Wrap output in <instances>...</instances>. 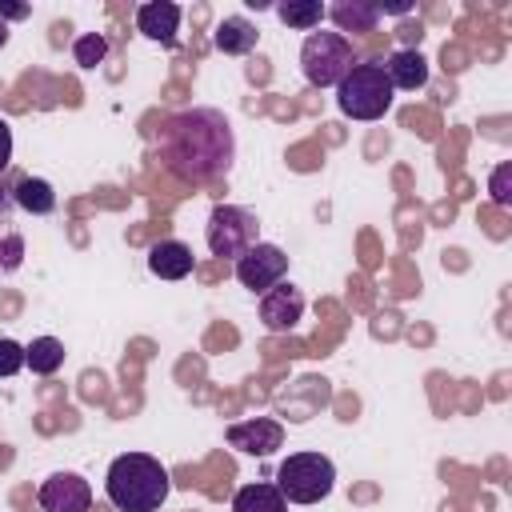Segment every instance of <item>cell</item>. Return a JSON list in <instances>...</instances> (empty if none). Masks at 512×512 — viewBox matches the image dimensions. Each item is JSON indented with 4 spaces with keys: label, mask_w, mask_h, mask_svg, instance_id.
<instances>
[{
    "label": "cell",
    "mask_w": 512,
    "mask_h": 512,
    "mask_svg": "<svg viewBox=\"0 0 512 512\" xmlns=\"http://www.w3.org/2000/svg\"><path fill=\"white\" fill-rule=\"evenodd\" d=\"M256 216L248 208H236V204H216L212 216H208V248L212 256H228V260H240L252 244H256Z\"/></svg>",
    "instance_id": "cell-6"
},
{
    "label": "cell",
    "mask_w": 512,
    "mask_h": 512,
    "mask_svg": "<svg viewBox=\"0 0 512 512\" xmlns=\"http://www.w3.org/2000/svg\"><path fill=\"white\" fill-rule=\"evenodd\" d=\"M24 368V344L0 336V376H16Z\"/></svg>",
    "instance_id": "cell-22"
},
{
    "label": "cell",
    "mask_w": 512,
    "mask_h": 512,
    "mask_svg": "<svg viewBox=\"0 0 512 512\" xmlns=\"http://www.w3.org/2000/svg\"><path fill=\"white\" fill-rule=\"evenodd\" d=\"M356 64V48L340 32H308L300 48V68L312 88H336Z\"/></svg>",
    "instance_id": "cell-5"
},
{
    "label": "cell",
    "mask_w": 512,
    "mask_h": 512,
    "mask_svg": "<svg viewBox=\"0 0 512 512\" xmlns=\"http://www.w3.org/2000/svg\"><path fill=\"white\" fill-rule=\"evenodd\" d=\"M256 24L252 20H244V16H224L220 24H216V32H212V44L224 52V56H244V52H252L256 48Z\"/></svg>",
    "instance_id": "cell-14"
},
{
    "label": "cell",
    "mask_w": 512,
    "mask_h": 512,
    "mask_svg": "<svg viewBox=\"0 0 512 512\" xmlns=\"http://www.w3.org/2000/svg\"><path fill=\"white\" fill-rule=\"evenodd\" d=\"M60 364H64V344L56 336H36L24 348V368H32L36 376H52Z\"/></svg>",
    "instance_id": "cell-18"
},
{
    "label": "cell",
    "mask_w": 512,
    "mask_h": 512,
    "mask_svg": "<svg viewBox=\"0 0 512 512\" xmlns=\"http://www.w3.org/2000/svg\"><path fill=\"white\" fill-rule=\"evenodd\" d=\"M392 92L396 88H392L384 64L368 60V64H352L348 76L336 84V104L352 120H380L392 108Z\"/></svg>",
    "instance_id": "cell-3"
},
{
    "label": "cell",
    "mask_w": 512,
    "mask_h": 512,
    "mask_svg": "<svg viewBox=\"0 0 512 512\" xmlns=\"http://www.w3.org/2000/svg\"><path fill=\"white\" fill-rule=\"evenodd\" d=\"M24 16H28V4H4L0 0V24L4 20H24Z\"/></svg>",
    "instance_id": "cell-24"
},
{
    "label": "cell",
    "mask_w": 512,
    "mask_h": 512,
    "mask_svg": "<svg viewBox=\"0 0 512 512\" xmlns=\"http://www.w3.org/2000/svg\"><path fill=\"white\" fill-rule=\"evenodd\" d=\"M192 264L196 260H192V248L184 240H160L148 248V268L160 280H184L192 272Z\"/></svg>",
    "instance_id": "cell-12"
},
{
    "label": "cell",
    "mask_w": 512,
    "mask_h": 512,
    "mask_svg": "<svg viewBox=\"0 0 512 512\" xmlns=\"http://www.w3.org/2000/svg\"><path fill=\"white\" fill-rule=\"evenodd\" d=\"M228 444L244 456H272L280 444H284V424L272 420V416H252V420H240L232 424L228 432Z\"/></svg>",
    "instance_id": "cell-9"
},
{
    "label": "cell",
    "mask_w": 512,
    "mask_h": 512,
    "mask_svg": "<svg viewBox=\"0 0 512 512\" xmlns=\"http://www.w3.org/2000/svg\"><path fill=\"white\" fill-rule=\"evenodd\" d=\"M8 160H12V128H8V120L0 116V172L8 168Z\"/></svg>",
    "instance_id": "cell-23"
},
{
    "label": "cell",
    "mask_w": 512,
    "mask_h": 512,
    "mask_svg": "<svg viewBox=\"0 0 512 512\" xmlns=\"http://www.w3.org/2000/svg\"><path fill=\"white\" fill-rule=\"evenodd\" d=\"M324 16H332V20H336L340 36H344V32H372V28L380 24L376 4H364V0H340V4L324 8Z\"/></svg>",
    "instance_id": "cell-16"
},
{
    "label": "cell",
    "mask_w": 512,
    "mask_h": 512,
    "mask_svg": "<svg viewBox=\"0 0 512 512\" xmlns=\"http://www.w3.org/2000/svg\"><path fill=\"white\" fill-rule=\"evenodd\" d=\"M392 88H404V92H416L428 84V60L416 52V48H396L388 60H380Z\"/></svg>",
    "instance_id": "cell-13"
},
{
    "label": "cell",
    "mask_w": 512,
    "mask_h": 512,
    "mask_svg": "<svg viewBox=\"0 0 512 512\" xmlns=\"http://www.w3.org/2000/svg\"><path fill=\"white\" fill-rule=\"evenodd\" d=\"M488 192H492V204H500V208L512 204V164H496V168H492Z\"/></svg>",
    "instance_id": "cell-21"
},
{
    "label": "cell",
    "mask_w": 512,
    "mask_h": 512,
    "mask_svg": "<svg viewBox=\"0 0 512 512\" xmlns=\"http://www.w3.org/2000/svg\"><path fill=\"white\" fill-rule=\"evenodd\" d=\"M160 160L172 176L188 180V184H204L216 180L232 168L236 160V136L224 112L216 108H188L176 112L172 120H164L160 128Z\"/></svg>",
    "instance_id": "cell-1"
},
{
    "label": "cell",
    "mask_w": 512,
    "mask_h": 512,
    "mask_svg": "<svg viewBox=\"0 0 512 512\" xmlns=\"http://www.w3.org/2000/svg\"><path fill=\"white\" fill-rule=\"evenodd\" d=\"M40 508L44 512H88L92 508V488L76 472H52L40 484Z\"/></svg>",
    "instance_id": "cell-10"
},
{
    "label": "cell",
    "mask_w": 512,
    "mask_h": 512,
    "mask_svg": "<svg viewBox=\"0 0 512 512\" xmlns=\"http://www.w3.org/2000/svg\"><path fill=\"white\" fill-rule=\"evenodd\" d=\"M4 44H8V28L0 24V48H4Z\"/></svg>",
    "instance_id": "cell-25"
},
{
    "label": "cell",
    "mask_w": 512,
    "mask_h": 512,
    "mask_svg": "<svg viewBox=\"0 0 512 512\" xmlns=\"http://www.w3.org/2000/svg\"><path fill=\"white\" fill-rule=\"evenodd\" d=\"M4 204H8V192H4V188H0V208H4Z\"/></svg>",
    "instance_id": "cell-26"
},
{
    "label": "cell",
    "mask_w": 512,
    "mask_h": 512,
    "mask_svg": "<svg viewBox=\"0 0 512 512\" xmlns=\"http://www.w3.org/2000/svg\"><path fill=\"white\" fill-rule=\"evenodd\" d=\"M136 28H140L148 40L172 44V40H176V32H180V4H172V0L140 4V8H136Z\"/></svg>",
    "instance_id": "cell-11"
},
{
    "label": "cell",
    "mask_w": 512,
    "mask_h": 512,
    "mask_svg": "<svg viewBox=\"0 0 512 512\" xmlns=\"http://www.w3.org/2000/svg\"><path fill=\"white\" fill-rule=\"evenodd\" d=\"M12 200L32 216H48L56 208V188L48 180H40V176H20L16 188H12Z\"/></svg>",
    "instance_id": "cell-17"
},
{
    "label": "cell",
    "mask_w": 512,
    "mask_h": 512,
    "mask_svg": "<svg viewBox=\"0 0 512 512\" xmlns=\"http://www.w3.org/2000/svg\"><path fill=\"white\" fill-rule=\"evenodd\" d=\"M232 512H288V500L280 496L276 484L256 480V484H244V488L232 496Z\"/></svg>",
    "instance_id": "cell-15"
},
{
    "label": "cell",
    "mask_w": 512,
    "mask_h": 512,
    "mask_svg": "<svg viewBox=\"0 0 512 512\" xmlns=\"http://www.w3.org/2000/svg\"><path fill=\"white\" fill-rule=\"evenodd\" d=\"M332 484H336V468L324 452H292L276 468V488L288 504H316L332 492Z\"/></svg>",
    "instance_id": "cell-4"
},
{
    "label": "cell",
    "mask_w": 512,
    "mask_h": 512,
    "mask_svg": "<svg viewBox=\"0 0 512 512\" xmlns=\"http://www.w3.org/2000/svg\"><path fill=\"white\" fill-rule=\"evenodd\" d=\"M276 16H280L288 28L312 32V28H320V20H324V4H320V0H288V4L276 8Z\"/></svg>",
    "instance_id": "cell-19"
},
{
    "label": "cell",
    "mask_w": 512,
    "mask_h": 512,
    "mask_svg": "<svg viewBox=\"0 0 512 512\" xmlns=\"http://www.w3.org/2000/svg\"><path fill=\"white\" fill-rule=\"evenodd\" d=\"M284 272H288V256H284V248L264 244V240H256V244L236 260V280H240L248 292H260V296H264L272 284H280Z\"/></svg>",
    "instance_id": "cell-7"
},
{
    "label": "cell",
    "mask_w": 512,
    "mask_h": 512,
    "mask_svg": "<svg viewBox=\"0 0 512 512\" xmlns=\"http://www.w3.org/2000/svg\"><path fill=\"white\" fill-rule=\"evenodd\" d=\"M72 56H76L80 68H96V64H104V56H108V40H104L100 32H84V36H76Z\"/></svg>",
    "instance_id": "cell-20"
},
{
    "label": "cell",
    "mask_w": 512,
    "mask_h": 512,
    "mask_svg": "<svg viewBox=\"0 0 512 512\" xmlns=\"http://www.w3.org/2000/svg\"><path fill=\"white\" fill-rule=\"evenodd\" d=\"M104 492L112 500L116 512H156L168 492H172V480H168V468L148 456V452H124L108 464V476H104Z\"/></svg>",
    "instance_id": "cell-2"
},
{
    "label": "cell",
    "mask_w": 512,
    "mask_h": 512,
    "mask_svg": "<svg viewBox=\"0 0 512 512\" xmlns=\"http://www.w3.org/2000/svg\"><path fill=\"white\" fill-rule=\"evenodd\" d=\"M300 316H304V292L292 280H280L260 296V320L268 332H292Z\"/></svg>",
    "instance_id": "cell-8"
}]
</instances>
